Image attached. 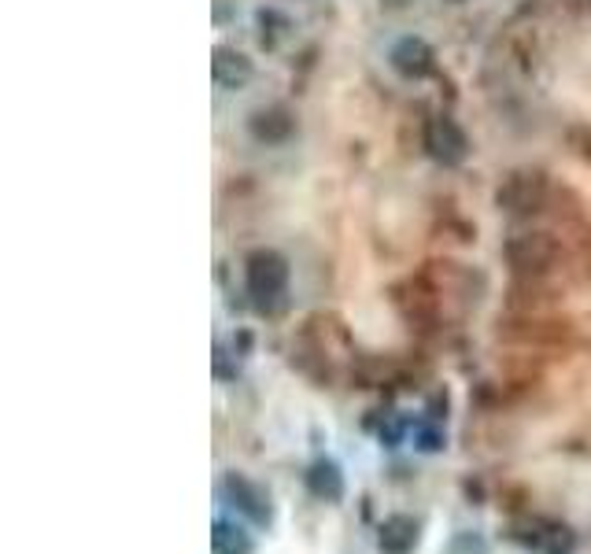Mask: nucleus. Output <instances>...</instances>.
Returning <instances> with one entry per match:
<instances>
[{
	"instance_id": "1",
	"label": "nucleus",
	"mask_w": 591,
	"mask_h": 554,
	"mask_svg": "<svg viewBox=\"0 0 591 554\" xmlns=\"http://www.w3.org/2000/svg\"><path fill=\"white\" fill-rule=\"evenodd\" d=\"M288 277H293V267H288V259L274 248H255L245 259V288H248L252 304L259 307L263 315H274V310L285 307Z\"/></svg>"
},
{
	"instance_id": "2",
	"label": "nucleus",
	"mask_w": 591,
	"mask_h": 554,
	"mask_svg": "<svg viewBox=\"0 0 591 554\" xmlns=\"http://www.w3.org/2000/svg\"><path fill=\"white\" fill-rule=\"evenodd\" d=\"M548 192H551V185L543 170L521 167V170H510L500 189H495V207L506 215H532L548 204Z\"/></svg>"
},
{
	"instance_id": "3",
	"label": "nucleus",
	"mask_w": 591,
	"mask_h": 554,
	"mask_svg": "<svg viewBox=\"0 0 591 554\" xmlns=\"http://www.w3.org/2000/svg\"><path fill=\"white\" fill-rule=\"evenodd\" d=\"M223 495L248 525H255V528H270L274 525V517H277L274 499H270V492H266L259 481H252V477H245V473L234 469V473H226V477H223Z\"/></svg>"
},
{
	"instance_id": "4",
	"label": "nucleus",
	"mask_w": 591,
	"mask_h": 554,
	"mask_svg": "<svg viewBox=\"0 0 591 554\" xmlns=\"http://www.w3.org/2000/svg\"><path fill=\"white\" fill-rule=\"evenodd\" d=\"M422 145H425L429 159L440 167H462L470 159V137L451 115H436V119L425 122Z\"/></svg>"
},
{
	"instance_id": "5",
	"label": "nucleus",
	"mask_w": 591,
	"mask_h": 554,
	"mask_svg": "<svg viewBox=\"0 0 591 554\" xmlns=\"http://www.w3.org/2000/svg\"><path fill=\"white\" fill-rule=\"evenodd\" d=\"M506 263L521 274H540L548 270L554 256H559V245L548 234H518L506 240Z\"/></svg>"
},
{
	"instance_id": "6",
	"label": "nucleus",
	"mask_w": 591,
	"mask_h": 554,
	"mask_svg": "<svg viewBox=\"0 0 591 554\" xmlns=\"http://www.w3.org/2000/svg\"><path fill=\"white\" fill-rule=\"evenodd\" d=\"M388 63H392V71L400 78H407V82H422V78L436 71V52L425 38H414L411 33V38H400L392 44Z\"/></svg>"
},
{
	"instance_id": "7",
	"label": "nucleus",
	"mask_w": 591,
	"mask_h": 554,
	"mask_svg": "<svg viewBox=\"0 0 591 554\" xmlns=\"http://www.w3.org/2000/svg\"><path fill=\"white\" fill-rule=\"evenodd\" d=\"M304 484L311 492V499L326 503V506H341L344 495H347V477H344V466L337 458L329 455H318L315 462L307 466L304 473Z\"/></svg>"
},
{
	"instance_id": "8",
	"label": "nucleus",
	"mask_w": 591,
	"mask_h": 554,
	"mask_svg": "<svg viewBox=\"0 0 591 554\" xmlns=\"http://www.w3.org/2000/svg\"><path fill=\"white\" fill-rule=\"evenodd\" d=\"M248 133L252 141L259 145H285L293 141L296 133V115L285 108V103H263V108H255L248 115Z\"/></svg>"
},
{
	"instance_id": "9",
	"label": "nucleus",
	"mask_w": 591,
	"mask_h": 554,
	"mask_svg": "<svg viewBox=\"0 0 591 554\" xmlns=\"http://www.w3.org/2000/svg\"><path fill=\"white\" fill-rule=\"evenodd\" d=\"M211 78H215L218 89L237 92L255 78V63L240 49H234V44H215L211 49Z\"/></svg>"
},
{
	"instance_id": "10",
	"label": "nucleus",
	"mask_w": 591,
	"mask_h": 554,
	"mask_svg": "<svg viewBox=\"0 0 591 554\" xmlns=\"http://www.w3.org/2000/svg\"><path fill=\"white\" fill-rule=\"evenodd\" d=\"M422 544V522L411 514H388L377 525V551L381 554H414Z\"/></svg>"
},
{
	"instance_id": "11",
	"label": "nucleus",
	"mask_w": 591,
	"mask_h": 554,
	"mask_svg": "<svg viewBox=\"0 0 591 554\" xmlns=\"http://www.w3.org/2000/svg\"><path fill=\"white\" fill-rule=\"evenodd\" d=\"M211 551L215 554H255V540L237 517H215L211 522Z\"/></svg>"
},
{
	"instance_id": "12",
	"label": "nucleus",
	"mask_w": 591,
	"mask_h": 554,
	"mask_svg": "<svg viewBox=\"0 0 591 554\" xmlns=\"http://www.w3.org/2000/svg\"><path fill=\"white\" fill-rule=\"evenodd\" d=\"M255 27H259V44L263 49H277L288 33H293V19L277 8H259L255 11Z\"/></svg>"
},
{
	"instance_id": "13",
	"label": "nucleus",
	"mask_w": 591,
	"mask_h": 554,
	"mask_svg": "<svg viewBox=\"0 0 591 554\" xmlns=\"http://www.w3.org/2000/svg\"><path fill=\"white\" fill-rule=\"evenodd\" d=\"M411 441H414V452L436 455V452H444L447 436H444V429H440L436 422H418V425L411 429Z\"/></svg>"
},
{
	"instance_id": "14",
	"label": "nucleus",
	"mask_w": 591,
	"mask_h": 554,
	"mask_svg": "<svg viewBox=\"0 0 591 554\" xmlns=\"http://www.w3.org/2000/svg\"><path fill=\"white\" fill-rule=\"evenodd\" d=\"M447 554H489V540L473 533V528H462L447 540Z\"/></svg>"
},
{
	"instance_id": "15",
	"label": "nucleus",
	"mask_w": 591,
	"mask_h": 554,
	"mask_svg": "<svg viewBox=\"0 0 591 554\" xmlns=\"http://www.w3.org/2000/svg\"><path fill=\"white\" fill-rule=\"evenodd\" d=\"M407 429H411V425L407 422H400V418H388L385 425H381V444H385V447H400L403 444V436H407Z\"/></svg>"
},
{
	"instance_id": "16",
	"label": "nucleus",
	"mask_w": 591,
	"mask_h": 554,
	"mask_svg": "<svg viewBox=\"0 0 591 554\" xmlns=\"http://www.w3.org/2000/svg\"><path fill=\"white\" fill-rule=\"evenodd\" d=\"M381 4H385V8H392V11H403L407 4H414V0H381Z\"/></svg>"
},
{
	"instance_id": "17",
	"label": "nucleus",
	"mask_w": 591,
	"mask_h": 554,
	"mask_svg": "<svg viewBox=\"0 0 591 554\" xmlns=\"http://www.w3.org/2000/svg\"><path fill=\"white\" fill-rule=\"evenodd\" d=\"M588 156H591V137H588Z\"/></svg>"
},
{
	"instance_id": "18",
	"label": "nucleus",
	"mask_w": 591,
	"mask_h": 554,
	"mask_svg": "<svg viewBox=\"0 0 591 554\" xmlns=\"http://www.w3.org/2000/svg\"><path fill=\"white\" fill-rule=\"evenodd\" d=\"M451 4H459V0H451Z\"/></svg>"
}]
</instances>
